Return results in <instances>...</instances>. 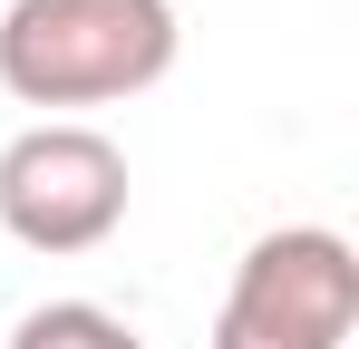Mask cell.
<instances>
[{
	"label": "cell",
	"mask_w": 359,
	"mask_h": 349,
	"mask_svg": "<svg viewBox=\"0 0 359 349\" xmlns=\"http://www.w3.org/2000/svg\"><path fill=\"white\" fill-rule=\"evenodd\" d=\"M126 224V156L117 136L78 126V116H39L0 146V233L29 252H97Z\"/></svg>",
	"instance_id": "3"
},
{
	"label": "cell",
	"mask_w": 359,
	"mask_h": 349,
	"mask_svg": "<svg viewBox=\"0 0 359 349\" xmlns=\"http://www.w3.org/2000/svg\"><path fill=\"white\" fill-rule=\"evenodd\" d=\"M10 349H146V340L126 330L117 310H97V301H39L10 330Z\"/></svg>",
	"instance_id": "4"
},
{
	"label": "cell",
	"mask_w": 359,
	"mask_h": 349,
	"mask_svg": "<svg viewBox=\"0 0 359 349\" xmlns=\"http://www.w3.org/2000/svg\"><path fill=\"white\" fill-rule=\"evenodd\" d=\"M350 330H359V252L330 224L262 233L214 310V349H350Z\"/></svg>",
	"instance_id": "2"
},
{
	"label": "cell",
	"mask_w": 359,
	"mask_h": 349,
	"mask_svg": "<svg viewBox=\"0 0 359 349\" xmlns=\"http://www.w3.org/2000/svg\"><path fill=\"white\" fill-rule=\"evenodd\" d=\"M175 0H10L0 88L20 107H117L175 68Z\"/></svg>",
	"instance_id": "1"
}]
</instances>
